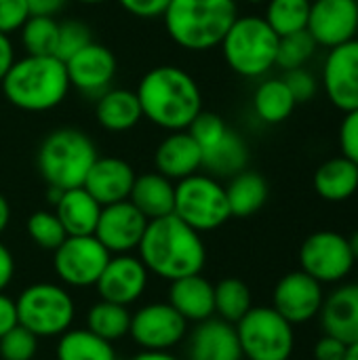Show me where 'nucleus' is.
Listing matches in <instances>:
<instances>
[{"label":"nucleus","mask_w":358,"mask_h":360,"mask_svg":"<svg viewBox=\"0 0 358 360\" xmlns=\"http://www.w3.org/2000/svg\"><path fill=\"white\" fill-rule=\"evenodd\" d=\"M38 338L21 325H15L0 338V360H34Z\"/></svg>","instance_id":"obj_39"},{"label":"nucleus","mask_w":358,"mask_h":360,"mask_svg":"<svg viewBox=\"0 0 358 360\" xmlns=\"http://www.w3.org/2000/svg\"><path fill=\"white\" fill-rule=\"evenodd\" d=\"M325 302V289L304 270L285 274L272 293V308L293 327L319 319Z\"/></svg>","instance_id":"obj_13"},{"label":"nucleus","mask_w":358,"mask_h":360,"mask_svg":"<svg viewBox=\"0 0 358 360\" xmlns=\"http://www.w3.org/2000/svg\"><path fill=\"white\" fill-rule=\"evenodd\" d=\"M129 327H131V314L127 306L114 302L101 300L87 314V329L110 344L129 335Z\"/></svg>","instance_id":"obj_32"},{"label":"nucleus","mask_w":358,"mask_h":360,"mask_svg":"<svg viewBox=\"0 0 358 360\" xmlns=\"http://www.w3.org/2000/svg\"><path fill=\"white\" fill-rule=\"evenodd\" d=\"M8 221H11V207H8V200L0 194V234L6 230Z\"/></svg>","instance_id":"obj_50"},{"label":"nucleus","mask_w":358,"mask_h":360,"mask_svg":"<svg viewBox=\"0 0 358 360\" xmlns=\"http://www.w3.org/2000/svg\"><path fill=\"white\" fill-rule=\"evenodd\" d=\"M57 360H118L110 342L89 329H68L59 335Z\"/></svg>","instance_id":"obj_31"},{"label":"nucleus","mask_w":358,"mask_h":360,"mask_svg":"<svg viewBox=\"0 0 358 360\" xmlns=\"http://www.w3.org/2000/svg\"><path fill=\"white\" fill-rule=\"evenodd\" d=\"M268 181L257 171H241L230 177L226 186V196L232 217H251L268 200Z\"/></svg>","instance_id":"obj_29"},{"label":"nucleus","mask_w":358,"mask_h":360,"mask_svg":"<svg viewBox=\"0 0 358 360\" xmlns=\"http://www.w3.org/2000/svg\"><path fill=\"white\" fill-rule=\"evenodd\" d=\"M146 285H148L146 266L141 264L139 257H133L129 253L110 257L99 281L95 283L101 300L120 306H129L137 302L143 295Z\"/></svg>","instance_id":"obj_18"},{"label":"nucleus","mask_w":358,"mask_h":360,"mask_svg":"<svg viewBox=\"0 0 358 360\" xmlns=\"http://www.w3.org/2000/svg\"><path fill=\"white\" fill-rule=\"evenodd\" d=\"M247 162L249 148L245 139L232 129H228L217 143L203 150V169L211 177H234L247 169Z\"/></svg>","instance_id":"obj_28"},{"label":"nucleus","mask_w":358,"mask_h":360,"mask_svg":"<svg viewBox=\"0 0 358 360\" xmlns=\"http://www.w3.org/2000/svg\"><path fill=\"white\" fill-rule=\"evenodd\" d=\"M53 207L68 236H93L99 221L101 205L82 186L63 190Z\"/></svg>","instance_id":"obj_24"},{"label":"nucleus","mask_w":358,"mask_h":360,"mask_svg":"<svg viewBox=\"0 0 358 360\" xmlns=\"http://www.w3.org/2000/svg\"><path fill=\"white\" fill-rule=\"evenodd\" d=\"M346 350H348V344H344L342 340L325 333L314 344L312 354H314V360H344L346 359Z\"/></svg>","instance_id":"obj_45"},{"label":"nucleus","mask_w":358,"mask_h":360,"mask_svg":"<svg viewBox=\"0 0 358 360\" xmlns=\"http://www.w3.org/2000/svg\"><path fill=\"white\" fill-rule=\"evenodd\" d=\"M129 15L137 19H158L171 0H116Z\"/></svg>","instance_id":"obj_44"},{"label":"nucleus","mask_w":358,"mask_h":360,"mask_svg":"<svg viewBox=\"0 0 358 360\" xmlns=\"http://www.w3.org/2000/svg\"><path fill=\"white\" fill-rule=\"evenodd\" d=\"M27 236L34 245H38L44 251H55L65 238V230L61 221L57 219L55 211H36L27 217L25 224Z\"/></svg>","instance_id":"obj_37"},{"label":"nucleus","mask_w":358,"mask_h":360,"mask_svg":"<svg viewBox=\"0 0 358 360\" xmlns=\"http://www.w3.org/2000/svg\"><path fill=\"white\" fill-rule=\"evenodd\" d=\"M76 2H80V4H89V6H93V4H101V2H106V0H76Z\"/></svg>","instance_id":"obj_54"},{"label":"nucleus","mask_w":358,"mask_h":360,"mask_svg":"<svg viewBox=\"0 0 358 360\" xmlns=\"http://www.w3.org/2000/svg\"><path fill=\"white\" fill-rule=\"evenodd\" d=\"M357 38H358V30H357Z\"/></svg>","instance_id":"obj_56"},{"label":"nucleus","mask_w":358,"mask_h":360,"mask_svg":"<svg viewBox=\"0 0 358 360\" xmlns=\"http://www.w3.org/2000/svg\"><path fill=\"white\" fill-rule=\"evenodd\" d=\"M247 2H253V4H257V2H264V0H247Z\"/></svg>","instance_id":"obj_55"},{"label":"nucleus","mask_w":358,"mask_h":360,"mask_svg":"<svg viewBox=\"0 0 358 360\" xmlns=\"http://www.w3.org/2000/svg\"><path fill=\"white\" fill-rule=\"evenodd\" d=\"M13 61H15V46L11 42V36L0 32V82L6 76L8 68L13 65Z\"/></svg>","instance_id":"obj_49"},{"label":"nucleus","mask_w":358,"mask_h":360,"mask_svg":"<svg viewBox=\"0 0 358 360\" xmlns=\"http://www.w3.org/2000/svg\"><path fill=\"white\" fill-rule=\"evenodd\" d=\"M148 219L137 211L131 200H120L114 205L101 207L97 228L93 236L114 255L131 253L139 247L146 232Z\"/></svg>","instance_id":"obj_14"},{"label":"nucleus","mask_w":358,"mask_h":360,"mask_svg":"<svg viewBox=\"0 0 358 360\" xmlns=\"http://www.w3.org/2000/svg\"><path fill=\"white\" fill-rule=\"evenodd\" d=\"M135 95L146 120L165 131H186L203 112V93L194 76L173 63L148 70Z\"/></svg>","instance_id":"obj_1"},{"label":"nucleus","mask_w":358,"mask_h":360,"mask_svg":"<svg viewBox=\"0 0 358 360\" xmlns=\"http://www.w3.org/2000/svg\"><path fill=\"white\" fill-rule=\"evenodd\" d=\"M15 325H19L17 321V306L11 297H6L4 293H0V338L11 331Z\"/></svg>","instance_id":"obj_46"},{"label":"nucleus","mask_w":358,"mask_h":360,"mask_svg":"<svg viewBox=\"0 0 358 360\" xmlns=\"http://www.w3.org/2000/svg\"><path fill=\"white\" fill-rule=\"evenodd\" d=\"M295 105L298 103L283 78H268V80L260 82L253 93L255 116L266 124L285 122L293 114Z\"/></svg>","instance_id":"obj_30"},{"label":"nucleus","mask_w":358,"mask_h":360,"mask_svg":"<svg viewBox=\"0 0 358 360\" xmlns=\"http://www.w3.org/2000/svg\"><path fill=\"white\" fill-rule=\"evenodd\" d=\"M243 359L289 360L295 350V329L272 306L251 308L236 325Z\"/></svg>","instance_id":"obj_9"},{"label":"nucleus","mask_w":358,"mask_h":360,"mask_svg":"<svg viewBox=\"0 0 358 360\" xmlns=\"http://www.w3.org/2000/svg\"><path fill=\"white\" fill-rule=\"evenodd\" d=\"M219 46L234 74L260 78L276 65L279 34L262 15H238Z\"/></svg>","instance_id":"obj_6"},{"label":"nucleus","mask_w":358,"mask_h":360,"mask_svg":"<svg viewBox=\"0 0 358 360\" xmlns=\"http://www.w3.org/2000/svg\"><path fill=\"white\" fill-rule=\"evenodd\" d=\"M236 17V0H171L160 19L177 46L200 53L219 46Z\"/></svg>","instance_id":"obj_4"},{"label":"nucleus","mask_w":358,"mask_h":360,"mask_svg":"<svg viewBox=\"0 0 358 360\" xmlns=\"http://www.w3.org/2000/svg\"><path fill=\"white\" fill-rule=\"evenodd\" d=\"M213 297H215V314H219L222 321L236 325L251 308V289L241 278H224L217 285H213Z\"/></svg>","instance_id":"obj_33"},{"label":"nucleus","mask_w":358,"mask_h":360,"mask_svg":"<svg viewBox=\"0 0 358 360\" xmlns=\"http://www.w3.org/2000/svg\"><path fill=\"white\" fill-rule=\"evenodd\" d=\"M310 4L312 0H268L264 19L279 36L302 32L308 25Z\"/></svg>","instance_id":"obj_34"},{"label":"nucleus","mask_w":358,"mask_h":360,"mask_svg":"<svg viewBox=\"0 0 358 360\" xmlns=\"http://www.w3.org/2000/svg\"><path fill=\"white\" fill-rule=\"evenodd\" d=\"M129 200L148 221L171 215L175 205V181L160 175L158 171L137 175Z\"/></svg>","instance_id":"obj_26"},{"label":"nucleus","mask_w":358,"mask_h":360,"mask_svg":"<svg viewBox=\"0 0 358 360\" xmlns=\"http://www.w3.org/2000/svg\"><path fill=\"white\" fill-rule=\"evenodd\" d=\"M63 63L70 86L91 97H99L103 91H108L118 72L116 55L99 42H89Z\"/></svg>","instance_id":"obj_16"},{"label":"nucleus","mask_w":358,"mask_h":360,"mask_svg":"<svg viewBox=\"0 0 358 360\" xmlns=\"http://www.w3.org/2000/svg\"><path fill=\"white\" fill-rule=\"evenodd\" d=\"M344 114L346 116L340 124V135H338L340 150H342V156L350 158L358 165V108Z\"/></svg>","instance_id":"obj_43"},{"label":"nucleus","mask_w":358,"mask_h":360,"mask_svg":"<svg viewBox=\"0 0 358 360\" xmlns=\"http://www.w3.org/2000/svg\"><path fill=\"white\" fill-rule=\"evenodd\" d=\"M298 257L300 270L319 281L323 287L344 283L357 266L348 236L333 230H319L310 234L302 243Z\"/></svg>","instance_id":"obj_10"},{"label":"nucleus","mask_w":358,"mask_h":360,"mask_svg":"<svg viewBox=\"0 0 358 360\" xmlns=\"http://www.w3.org/2000/svg\"><path fill=\"white\" fill-rule=\"evenodd\" d=\"M68 0H27L30 13L38 17H55L63 11Z\"/></svg>","instance_id":"obj_47"},{"label":"nucleus","mask_w":358,"mask_h":360,"mask_svg":"<svg viewBox=\"0 0 358 360\" xmlns=\"http://www.w3.org/2000/svg\"><path fill=\"white\" fill-rule=\"evenodd\" d=\"M97 160V148L93 139L74 127H61L51 131L38 152L36 167L49 188L70 190L80 188Z\"/></svg>","instance_id":"obj_5"},{"label":"nucleus","mask_w":358,"mask_h":360,"mask_svg":"<svg viewBox=\"0 0 358 360\" xmlns=\"http://www.w3.org/2000/svg\"><path fill=\"white\" fill-rule=\"evenodd\" d=\"M188 360H243L236 327L222 319L196 323L188 338Z\"/></svg>","instance_id":"obj_20"},{"label":"nucleus","mask_w":358,"mask_h":360,"mask_svg":"<svg viewBox=\"0 0 358 360\" xmlns=\"http://www.w3.org/2000/svg\"><path fill=\"white\" fill-rule=\"evenodd\" d=\"M173 215L200 234L222 228L232 217L226 186L217 177L200 171L175 181Z\"/></svg>","instance_id":"obj_7"},{"label":"nucleus","mask_w":358,"mask_h":360,"mask_svg":"<svg viewBox=\"0 0 358 360\" xmlns=\"http://www.w3.org/2000/svg\"><path fill=\"white\" fill-rule=\"evenodd\" d=\"M308 34L319 46H340L357 38L358 0H314L308 15Z\"/></svg>","instance_id":"obj_15"},{"label":"nucleus","mask_w":358,"mask_h":360,"mask_svg":"<svg viewBox=\"0 0 358 360\" xmlns=\"http://www.w3.org/2000/svg\"><path fill=\"white\" fill-rule=\"evenodd\" d=\"M283 80L289 86L295 103L310 101L317 95V91H319V80H317V76L310 70H306V65L304 68H295V70H287Z\"/></svg>","instance_id":"obj_41"},{"label":"nucleus","mask_w":358,"mask_h":360,"mask_svg":"<svg viewBox=\"0 0 358 360\" xmlns=\"http://www.w3.org/2000/svg\"><path fill=\"white\" fill-rule=\"evenodd\" d=\"M344 360H358V342L350 344L348 350H346V359Z\"/></svg>","instance_id":"obj_53"},{"label":"nucleus","mask_w":358,"mask_h":360,"mask_svg":"<svg viewBox=\"0 0 358 360\" xmlns=\"http://www.w3.org/2000/svg\"><path fill=\"white\" fill-rule=\"evenodd\" d=\"M167 304L175 308L186 323H203L215 314L213 285L200 274L171 281Z\"/></svg>","instance_id":"obj_23"},{"label":"nucleus","mask_w":358,"mask_h":360,"mask_svg":"<svg viewBox=\"0 0 358 360\" xmlns=\"http://www.w3.org/2000/svg\"><path fill=\"white\" fill-rule=\"evenodd\" d=\"M13 274H15V259L11 251L0 243V293H4V289L11 285Z\"/></svg>","instance_id":"obj_48"},{"label":"nucleus","mask_w":358,"mask_h":360,"mask_svg":"<svg viewBox=\"0 0 358 360\" xmlns=\"http://www.w3.org/2000/svg\"><path fill=\"white\" fill-rule=\"evenodd\" d=\"M32 17L27 0H0V32L13 34L23 27V23Z\"/></svg>","instance_id":"obj_42"},{"label":"nucleus","mask_w":358,"mask_h":360,"mask_svg":"<svg viewBox=\"0 0 358 360\" xmlns=\"http://www.w3.org/2000/svg\"><path fill=\"white\" fill-rule=\"evenodd\" d=\"M95 118L99 127H103L106 131L124 133V131L135 129L141 122L143 114H141V105H139L135 91L110 86L97 97Z\"/></svg>","instance_id":"obj_25"},{"label":"nucleus","mask_w":358,"mask_h":360,"mask_svg":"<svg viewBox=\"0 0 358 360\" xmlns=\"http://www.w3.org/2000/svg\"><path fill=\"white\" fill-rule=\"evenodd\" d=\"M312 186L323 200L344 202L357 194L358 165L346 156L329 158L314 171Z\"/></svg>","instance_id":"obj_27"},{"label":"nucleus","mask_w":358,"mask_h":360,"mask_svg":"<svg viewBox=\"0 0 358 360\" xmlns=\"http://www.w3.org/2000/svg\"><path fill=\"white\" fill-rule=\"evenodd\" d=\"M131 360H179V359L171 356L169 352H148V350H143V352L135 354Z\"/></svg>","instance_id":"obj_51"},{"label":"nucleus","mask_w":358,"mask_h":360,"mask_svg":"<svg viewBox=\"0 0 358 360\" xmlns=\"http://www.w3.org/2000/svg\"><path fill=\"white\" fill-rule=\"evenodd\" d=\"M186 331L188 323L169 304H150L131 314L129 335L148 352H169L186 338Z\"/></svg>","instance_id":"obj_12"},{"label":"nucleus","mask_w":358,"mask_h":360,"mask_svg":"<svg viewBox=\"0 0 358 360\" xmlns=\"http://www.w3.org/2000/svg\"><path fill=\"white\" fill-rule=\"evenodd\" d=\"M323 89L329 101L350 112L358 108V38L329 49L323 63Z\"/></svg>","instance_id":"obj_17"},{"label":"nucleus","mask_w":358,"mask_h":360,"mask_svg":"<svg viewBox=\"0 0 358 360\" xmlns=\"http://www.w3.org/2000/svg\"><path fill=\"white\" fill-rule=\"evenodd\" d=\"M6 101L21 112H51L70 93L65 63L55 55H23L2 78Z\"/></svg>","instance_id":"obj_3"},{"label":"nucleus","mask_w":358,"mask_h":360,"mask_svg":"<svg viewBox=\"0 0 358 360\" xmlns=\"http://www.w3.org/2000/svg\"><path fill=\"white\" fill-rule=\"evenodd\" d=\"M348 243H350V251H352V255H354V259H357L358 264V230L348 238Z\"/></svg>","instance_id":"obj_52"},{"label":"nucleus","mask_w":358,"mask_h":360,"mask_svg":"<svg viewBox=\"0 0 358 360\" xmlns=\"http://www.w3.org/2000/svg\"><path fill=\"white\" fill-rule=\"evenodd\" d=\"M156 171L171 181L190 177L203 169V150L188 131H171L154 152Z\"/></svg>","instance_id":"obj_22"},{"label":"nucleus","mask_w":358,"mask_h":360,"mask_svg":"<svg viewBox=\"0 0 358 360\" xmlns=\"http://www.w3.org/2000/svg\"><path fill=\"white\" fill-rule=\"evenodd\" d=\"M17 321L21 327L40 338L63 335L76 316L72 295L53 283H36L21 291L15 300Z\"/></svg>","instance_id":"obj_8"},{"label":"nucleus","mask_w":358,"mask_h":360,"mask_svg":"<svg viewBox=\"0 0 358 360\" xmlns=\"http://www.w3.org/2000/svg\"><path fill=\"white\" fill-rule=\"evenodd\" d=\"M59 21L55 17L32 15L19 30L25 55H55Z\"/></svg>","instance_id":"obj_35"},{"label":"nucleus","mask_w":358,"mask_h":360,"mask_svg":"<svg viewBox=\"0 0 358 360\" xmlns=\"http://www.w3.org/2000/svg\"><path fill=\"white\" fill-rule=\"evenodd\" d=\"M135 169L118 156H97L82 188L101 205L129 200L135 184Z\"/></svg>","instance_id":"obj_19"},{"label":"nucleus","mask_w":358,"mask_h":360,"mask_svg":"<svg viewBox=\"0 0 358 360\" xmlns=\"http://www.w3.org/2000/svg\"><path fill=\"white\" fill-rule=\"evenodd\" d=\"M89 42H93V36H91V27L84 21H78V19L59 21L55 57H59L61 61H68L72 55H76Z\"/></svg>","instance_id":"obj_38"},{"label":"nucleus","mask_w":358,"mask_h":360,"mask_svg":"<svg viewBox=\"0 0 358 360\" xmlns=\"http://www.w3.org/2000/svg\"><path fill=\"white\" fill-rule=\"evenodd\" d=\"M137 251L146 270L165 281L200 274L207 262L200 232L173 213L148 221Z\"/></svg>","instance_id":"obj_2"},{"label":"nucleus","mask_w":358,"mask_h":360,"mask_svg":"<svg viewBox=\"0 0 358 360\" xmlns=\"http://www.w3.org/2000/svg\"><path fill=\"white\" fill-rule=\"evenodd\" d=\"M190 135H192V139L200 146V150H207V148H211L213 143H217L222 137H224V133L228 131V124L224 122V118L219 116V114H215V112H200L192 122H190V127L186 129Z\"/></svg>","instance_id":"obj_40"},{"label":"nucleus","mask_w":358,"mask_h":360,"mask_svg":"<svg viewBox=\"0 0 358 360\" xmlns=\"http://www.w3.org/2000/svg\"><path fill=\"white\" fill-rule=\"evenodd\" d=\"M112 253L95 236H68L53 251V266L63 285L95 287Z\"/></svg>","instance_id":"obj_11"},{"label":"nucleus","mask_w":358,"mask_h":360,"mask_svg":"<svg viewBox=\"0 0 358 360\" xmlns=\"http://www.w3.org/2000/svg\"><path fill=\"white\" fill-rule=\"evenodd\" d=\"M319 321L327 335L348 346L358 342V283H340L325 295Z\"/></svg>","instance_id":"obj_21"},{"label":"nucleus","mask_w":358,"mask_h":360,"mask_svg":"<svg viewBox=\"0 0 358 360\" xmlns=\"http://www.w3.org/2000/svg\"><path fill=\"white\" fill-rule=\"evenodd\" d=\"M317 42L314 38L308 34V30L302 32H293L287 36H279V49H276V65L287 72V70H295V68H304L314 51H317Z\"/></svg>","instance_id":"obj_36"}]
</instances>
